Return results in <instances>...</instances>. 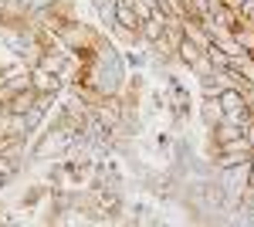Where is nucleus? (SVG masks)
<instances>
[{
    "label": "nucleus",
    "mask_w": 254,
    "mask_h": 227,
    "mask_svg": "<svg viewBox=\"0 0 254 227\" xmlns=\"http://www.w3.org/2000/svg\"><path fill=\"white\" fill-rule=\"evenodd\" d=\"M203 51H207V58L214 61V68H227V65H231V58H227L224 51H220V48H217V41H210Z\"/></svg>",
    "instance_id": "12"
},
{
    "label": "nucleus",
    "mask_w": 254,
    "mask_h": 227,
    "mask_svg": "<svg viewBox=\"0 0 254 227\" xmlns=\"http://www.w3.org/2000/svg\"><path fill=\"white\" fill-rule=\"evenodd\" d=\"M92 3V10H95L98 24H102V31L105 34H112V27H116V10H119V0H88Z\"/></svg>",
    "instance_id": "5"
},
{
    "label": "nucleus",
    "mask_w": 254,
    "mask_h": 227,
    "mask_svg": "<svg viewBox=\"0 0 254 227\" xmlns=\"http://www.w3.org/2000/svg\"><path fill=\"white\" fill-rule=\"evenodd\" d=\"M187 68H190V78H203V75H210V72H214V61L207 58V51H200Z\"/></svg>",
    "instance_id": "10"
},
{
    "label": "nucleus",
    "mask_w": 254,
    "mask_h": 227,
    "mask_svg": "<svg viewBox=\"0 0 254 227\" xmlns=\"http://www.w3.org/2000/svg\"><path fill=\"white\" fill-rule=\"evenodd\" d=\"M200 51H203V48H200V44H193L190 38H183L180 44H176V58H180V65H183V68H187V65L200 55Z\"/></svg>",
    "instance_id": "9"
},
{
    "label": "nucleus",
    "mask_w": 254,
    "mask_h": 227,
    "mask_svg": "<svg viewBox=\"0 0 254 227\" xmlns=\"http://www.w3.org/2000/svg\"><path fill=\"white\" fill-rule=\"evenodd\" d=\"M105 38V31H95L92 24H85L81 17L75 20H64L58 31V41L71 51V55H81L85 61H92V55H95V44Z\"/></svg>",
    "instance_id": "1"
},
{
    "label": "nucleus",
    "mask_w": 254,
    "mask_h": 227,
    "mask_svg": "<svg viewBox=\"0 0 254 227\" xmlns=\"http://www.w3.org/2000/svg\"><path fill=\"white\" fill-rule=\"evenodd\" d=\"M248 58H251V61H254V48H251V51H248Z\"/></svg>",
    "instance_id": "19"
},
{
    "label": "nucleus",
    "mask_w": 254,
    "mask_h": 227,
    "mask_svg": "<svg viewBox=\"0 0 254 227\" xmlns=\"http://www.w3.org/2000/svg\"><path fill=\"white\" fill-rule=\"evenodd\" d=\"M0 224H10V217H7V210H0Z\"/></svg>",
    "instance_id": "16"
},
{
    "label": "nucleus",
    "mask_w": 254,
    "mask_h": 227,
    "mask_svg": "<svg viewBox=\"0 0 254 227\" xmlns=\"http://www.w3.org/2000/svg\"><path fill=\"white\" fill-rule=\"evenodd\" d=\"M231 38H234L244 51H251L254 48V20H241L234 31H231Z\"/></svg>",
    "instance_id": "8"
},
{
    "label": "nucleus",
    "mask_w": 254,
    "mask_h": 227,
    "mask_svg": "<svg viewBox=\"0 0 254 227\" xmlns=\"http://www.w3.org/2000/svg\"><path fill=\"white\" fill-rule=\"evenodd\" d=\"M31 88H34L38 95H58V92H64L61 78L51 75V72H44V68H31Z\"/></svg>",
    "instance_id": "2"
},
{
    "label": "nucleus",
    "mask_w": 254,
    "mask_h": 227,
    "mask_svg": "<svg viewBox=\"0 0 254 227\" xmlns=\"http://www.w3.org/2000/svg\"><path fill=\"white\" fill-rule=\"evenodd\" d=\"M217 48H220V51H224L227 58H241V55H248V51H244V48H241V44H237L231 34H227L224 41H217Z\"/></svg>",
    "instance_id": "13"
},
{
    "label": "nucleus",
    "mask_w": 254,
    "mask_h": 227,
    "mask_svg": "<svg viewBox=\"0 0 254 227\" xmlns=\"http://www.w3.org/2000/svg\"><path fill=\"white\" fill-rule=\"evenodd\" d=\"M196 115H200V126H203V129H214V126L224 122V105H220L217 98H200Z\"/></svg>",
    "instance_id": "3"
},
{
    "label": "nucleus",
    "mask_w": 254,
    "mask_h": 227,
    "mask_svg": "<svg viewBox=\"0 0 254 227\" xmlns=\"http://www.w3.org/2000/svg\"><path fill=\"white\" fill-rule=\"evenodd\" d=\"M119 3H122V7H132V3H136V0H119Z\"/></svg>",
    "instance_id": "17"
},
{
    "label": "nucleus",
    "mask_w": 254,
    "mask_h": 227,
    "mask_svg": "<svg viewBox=\"0 0 254 227\" xmlns=\"http://www.w3.org/2000/svg\"><path fill=\"white\" fill-rule=\"evenodd\" d=\"M122 61H126V68H142V65H146L149 58H146V55H139V51H136V44H132V48H126Z\"/></svg>",
    "instance_id": "14"
},
{
    "label": "nucleus",
    "mask_w": 254,
    "mask_h": 227,
    "mask_svg": "<svg viewBox=\"0 0 254 227\" xmlns=\"http://www.w3.org/2000/svg\"><path fill=\"white\" fill-rule=\"evenodd\" d=\"M139 38H142V44H153V41L163 38V14H159V10L149 20H142V24H139Z\"/></svg>",
    "instance_id": "7"
},
{
    "label": "nucleus",
    "mask_w": 254,
    "mask_h": 227,
    "mask_svg": "<svg viewBox=\"0 0 254 227\" xmlns=\"http://www.w3.org/2000/svg\"><path fill=\"white\" fill-rule=\"evenodd\" d=\"M64 65H68V55H61V51H55V48H44V55H41V61L34 65V68H44V72H51V75H61Z\"/></svg>",
    "instance_id": "6"
},
{
    "label": "nucleus",
    "mask_w": 254,
    "mask_h": 227,
    "mask_svg": "<svg viewBox=\"0 0 254 227\" xmlns=\"http://www.w3.org/2000/svg\"><path fill=\"white\" fill-rule=\"evenodd\" d=\"M227 3H231V7H241V3H244V0H227Z\"/></svg>",
    "instance_id": "18"
},
{
    "label": "nucleus",
    "mask_w": 254,
    "mask_h": 227,
    "mask_svg": "<svg viewBox=\"0 0 254 227\" xmlns=\"http://www.w3.org/2000/svg\"><path fill=\"white\" fill-rule=\"evenodd\" d=\"M116 27H129V31H139L136 7H122V3H119V10H116Z\"/></svg>",
    "instance_id": "11"
},
{
    "label": "nucleus",
    "mask_w": 254,
    "mask_h": 227,
    "mask_svg": "<svg viewBox=\"0 0 254 227\" xmlns=\"http://www.w3.org/2000/svg\"><path fill=\"white\" fill-rule=\"evenodd\" d=\"M55 3H58V0H31V10H27V14H34V10H51Z\"/></svg>",
    "instance_id": "15"
},
{
    "label": "nucleus",
    "mask_w": 254,
    "mask_h": 227,
    "mask_svg": "<svg viewBox=\"0 0 254 227\" xmlns=\"http://www.w3.org/2000/svg\"><path fill=\"white\" fill-rule=\"evenodd\" d=\"M196 85H200V98H217L224 88H231V85H227V78H224V68H214L210 75L196 78Z\"/></svg>",
    "instance_id": "4"
}]
</instances>
